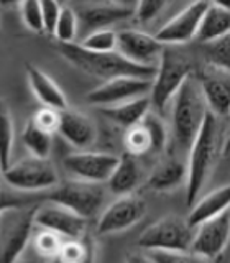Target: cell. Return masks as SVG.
I'll return each mask as SVG.
<instances>
[{
	"instance_id": "1",
	"label": "cell",
	"mask_w": 230,
	"mask_h": 263,
	"mask_svg": "<svg viewBox=\"0 0 230 263\" xmlns=\"http://www.w3.org/2000/svg\"><path fill=\"white\" fill-rule=\"evenodd\" d=\"M224 127L217 115L207 114L202 128L197 134L189 150L187 181H186V204L193 205L201 197L202 187L207 183L219 156H224Z\"/></svg>"
},
{
	"instance_id": "2",
	"label": "cell",
	"mask_w": 230,
	"mask_h": 263,
	"mask_svg": "<svg viewBox=\"0 0 230 263\" xmlns=\"http://www.w3.org/2000/svg\"><path fill=\"white\" fill-rule=\"evenodd\" d=\"M66 61L76 69L104 81H110L115 78H143L153 79L156 68L138 66L125 60L119 51L113 53H92L82 48L79 43H68L56 46Z\"/></svg>"
},
{
	"instance_id": "3",
	"label": "cell",
	"mask_w": 230,
	"mask_h": 263,
	"mask_svg": "<svg viewBox=\"0 0 230 263\" xmlns=\"http://www.w3.org/2000/svg\"><path fill=\"white\" fill-rule=\"evenodd\" d=\"M209 114L201 84L194 78H189L179 89L172 104V138L179 150L189 152L194 140L202 128V123Z\"/></svg>"
},
{
	"instance_id": "4",
	"label": "cell",
	"mask_w": 230,
	"mask_h": 263,
	"mask_svg": "<svg viewBox=\"0 0 230 263\" xmlns=\"http://www.w3.org/2000/svg\"><path fill=\"white\" fill-rule=\"evenodd\" d=\"M193 63L183 53L175 49V46H164L161 58L156 66V72L151 79L150 101L160 114L169 105L176 97L184 82L193 78Z\"/></svg>"
},
{
	"instance_id": "5",
	"label": "cell",
	"mask_w": 230,
	"mask_h": 263,
	"mask_svg": "<svg viewBox=\"0 0 230 263\" xmlns=\"http://www.w3.org/2000/svg\"><path fill=\"white\" fill-rule=\"evenodd\" d=\"M194 229L184 217H161L140 234L137 245L148 252H187L191 250Z\"/></svg>"
},
{
	"instance_id": "6",
	"label": "cell",
	"mask_w": 230,
	"mask_h": 263,
	"mask_svg": "<svg viewBox=\"0 0 230 263\" xmlns=\"http://www.w3.org/2000/svg\"><path fill=\"white\" fill-rule=\"evenodd\" d=\"M38 204L8 211L0 219V263H16L30 243Z\"/></svg>"
},
{
	"instance_id": "7",
	"label": "cell",
	"mask_w": 230,
	"mask_h": 263,
	"mask_svg": "<svg viewBox=\"0 0 230 263\" xmlns=\"http://www.w3.org/2000/svg\"><path fill=\"white\" fill-rule=\"evenodd\" d=\"M46 202H54L57 205L69 209L78 216L90 219L102 209L105 199V191L102 184L86 183L81 179L66 181L57 184L56 189L46 194Z\"/></svg>"
},
{
	"instance_id": "8",
	"label": "cell",
	"mask_w": 230,
	"mask_h": 263,
	"mask_svg": "<svg viewBox=\"0 0 230 263\" xmlns=\"http://www.w3.org/2000/svg\"><path fill=\"white\" fill-rule=\"evenodd\" d=\"M4 179L10 187L22 193L43 191L60 183V176L51 160H41L35 156L10 164V168L4 171Z\"/></svg>"
},
{
	"instance_id": "9",
	"label": "cell",
	"mask_w": 230,
	"mask_h": 263,
	"mask_svg": "<svg viewBox=\"0 0 230 263\" xmlns=\"http://www.w3.org/2000/svg\"><path fill=\"white\" fill-rule=\"evenodd\" d=\"M151 90V79L143 78H115L104 81L92 90H89L86 101L90 105H97L101 109L115 107L133 101L138 97H145Z\"/></svg>"
},
{
	"instance_id": "10",
	"label": "cell",
	"mask_w": 230,
	"mask_h": 263,
	"mask_svg": "<svg viewBox=\"0 0 230 263\" xmlns=\"http://www.w3.org/2000/svg\"><path fill=\"white\" fill-rule=\"evenodd\" d=\"M119 163V156L102 152H76L64 156L63 166L71 175L86 183H107Z\"/></svg>"
},
{
	"instance_id": "11",
	"label": "cell",
	"mask_w": 230,
	"mask_h": 263,
	"mask_svg": "<svg viewBox=\"0 0 230 263\" xmlns=\"http://www.w3.org/2000/svg\"><path fill=\"white\" fill-rule=\"evenodd\" d=\"M146 216V202L138 196H122L107 208L97 220L99 235H113L128 230Z\"/></svg>"
},
{
	"instance_id": "12",
	"label": "cell",
	"mask_w": 230,
	"mask_h": 263,
	"mask_svg": "<svg viewBox=\"0 0 230 263\" xmlns=\"http://www.w3.org/2000/svg\"><path fill=\"white\" fill-rule=\"evenodd\" d=\"M117 51L130 63L146 68H156L164 49L156 36L142 30L125 28L117 31Z\"/></svg>"
},
{
	"instance_id": "13",
	"label": "cell",
	"mask_w": 230,
	"mask_h": 263,
	"mask_svg": "<svg viewBox=\"0 0 230 263\" xmlns=\"http://www.w3.org/2000/svg\"><path fill=\"white\" fill-rule=\"evenodd\" d=\"M209 7V2H193L186 5L179 13L169 18L156 31V40L164 46L183 45L197 36L202 16Z\"/></svg>"
},
{
	"instance_id": "14",
	"label": "cell",
	"mask_w": 230,
	"mask_h": 263,
	"mask_svg": "<svg viewBox=\"0 0 230 263\" xmlns=\"http://www.w3.org/2000/svg\"><path fill=\"white\" fill-rule=\"evenodd\" d=\"M230 242V214L210 219L194 229L191 252L207 261L219 258Z\"/></svg>"
},
{
	"instance_id": "15",
	"label": "cell",
	"mask_w": 230,
	"mask_h": 263,
	"mask_svg": "<svg viewBox=\"0 0 230 263\" xmlns=\"http://www.w3.org/2000/svg\"><path fill=\"white\" fill-rule=\"evenodd\" d=\"M35 226L43 230H51L63 238L79 240L87 230V219L71 212L63 205L46 202L43 205L38 204L35 212Z\"/></svg>"
},
{
	"instance_id": "16",
	"label": "cell",
	"mask_w": 230,
	"mask_h": 263,
	"mask_svg": "<svg viewBox=\"0 0 230 263\" xmlns=\"http://www.w3.org/2000/svg\"><path fill=\"white\" fill-rule=\"evenodd\" d=\"M72 8L78 13L79 25L89 33L105 30L119 22L128 20L135 13V4L125 2H86Z\"/></svg>"
},
{
	"instance_id": "17",
	"label": "cell",
	"mask_w": 230,
	"mask_h": 263,
	"mask_svg": "<svg viewBox=\"0 0 230 263\" xmlns=\"http://www.w3.org/2000/svg\"><path fill=\"white\" fill-rule=\"evenodd\" d=\"M57 132L66 142L74 148H79V150H86L87 146L95 142L97 137L94 122L82 112L71 109L60 112V128H57Z\"/></svg>"
},
{
	"instance_id": "18",
	"label": "cell",
	"mask_w": 230,
	"mask_h": 263,
	"mask_svg": "<svg viewBox=\"0 0 230 263\" xmlns=\"http://www.w3.org/2000/svg\"><path fill=\"white\" fill-rule=\"evenodd\" d=\"M187 163L179 158H166L156 164L151 175L145 179L143 187L151 193H169L172 189L186 184Z\"/></svg>"
},
{
	"instance_id": "19",
	"label": "cell",
	"mask_w": 230,
	"mask_h": 263,
	"mask_svg": "<svg viewBox=\"0 0 230 263\" xmlns=\"http://www.w3.org/2000/svg\"><path fill=\"white\" fill-rule=\"evenodd\" d=\"M230 209V184H224L205 196L199 197L194 204L189 216L186 217L187 224L193 229L204 224L210 219H216Z\"/></svg>"
},
{
	"instance_id": "20",
	"label": "cell",
	"mask_w": 230,
	"mask_h": 263,
	"mask_svg": "<svg viewBox=\"0 0 230 263\" xmlns=\"http://www.w3.org/2000/svg\"><path fill=\"white\" fill-rule=\"evenodd\" d=\"M25 71H27L31 92L35 94V97L41 104L57 112H63L68 109V99H66L61 87L57 86L45 71H41L31 63H27Z\"/></svg>"
},
{
	"instance_id": "21",
	"label": "cell",
	"mask_w": 230,
	"mask_h": 263,
	"mask_svg": "<svg viewBox=\"0 0 230 263\" xmlns=\"http://www.w3.org/2000/svg\"><path fill=\"white\" fill-rule=\"evenodd\" d=\"M142 179L143 173L137 161V156L125 152L119 156V163L107 181V187L115 196H128L131 191H135L138 184H142Z\"/></svg>"
},
{
	"instance_id": "22",
	"label": "cell",
	"mask_w": 230,
	"mask_h": 263,
	"mask_svg": "<svg viewBox=\"0 0 230 263\" xmlns=\"http://www.w3.org/2000/svg\"><path fill=\"white\" fill-rule=\"evenodd\" d=\"M227 76L224 72L210 74L199 82L209 112L217 117L228 115L230 109V79Z\"/></svg>"
},
{
	"instance_id": "23",
	"label": "cell",
	"mask_w": 230,
	"mask_h": 263,
	"mask_svg": "<svg viewBox=\"0 0 230 263\" xmlns=\"http://www.w3.org/2000/svg\"><path fill=\"white\" fill-rule=\"evenodd\" d=\"M150 109H151V101L150 97L145 96V97L133 99V101H128L125 104L101 109V114L110 122H113L115 125L128 130L135 125H140L146 115L150 114Z\"/></svg>"
},
{
	"instance_id": "24",
	"label": "cell",
	"mask_w": 230,
	"mask_h": 263,
	"mask_svg": "<svg viewBox=\"0 0 230 263\" xmlns=\"http://www.w3.org/2000/svg\"><path fill=\"white\" fill-rule=\"evenodd\" d=\"M227 35H230V12L220 7L217 2H209L196 40L205 45Z\"/></svg>"
},
{
	"instance_id": "25",
	"label": "cell",
	"mask_w": 230,
	"mask_h": 263,
	"mask_svg": "<svg viewBox=\"0 0 230 263\" xmlns=\"http://www.w3.org/2000/svg\"><path fill=\"white\" fill-rule=\"evenodd\" d=\"M22 142L25 148L31 153V156L41 160H49L53 148L51 134H48L43 128H40L33 119H30L22 130Z\"/></svg>"
},
{
	"instance_id": "26",
	"label": "cell",
	"mask_w": 230,
	"mask_h": 263,
	"mask_svg": "<svg viewBox=\"0 0 230 263\" xmlns=\"http://www.w3.org/2000/svg\"><path fill=\"white\" fill-rule=\"evenodd\" d=\"M13 148V120L5 101L0 99V170L10 168V156Z\"/></svg>"
},
{
	"instance_id": "27",
	"label": "cell",
	"mask_w": 230,
	"mask_h": 263,
	"mask_svg": "<svg viewBox=\"0 0 230 263\" xmlns=\"http://www.w3.org/2000/svg\"><path fill=\"white\" fill-rule=\"evenodd\" d=\"M204 60L217 72L230 76V35L202 45Z\"/></svg>"
},
{
	"instance_id": "28",
	"label": "cell",
	"mask_w": 230,
	"mask_h": 263,
	"mask_svg": "<svg viewBox=\"0 0 230 263\" xmlns=\"http://www.w3.org/2000/svg\"><path fill=\"white\" fill-rule=\"evenodd\" d=\"M117 31L112 28L90 31L81 41V46L92 53H113L117 51Z\"/></svg>"
},
{
	"instance_id": "29",
	"label": "cell",
	"mask_w": 230,
	"mask_h": 263,
	"mask_svg": "<svg viewBox=\"0 0 230 263\" xmlns=\"http://www.w3.org/2000/svg\"><path fill=\"white\" fill-rule=\"evenodd\" d=\"M78 28H79V18H78L76 10L69 5H63L60 20L56 23V30L53 36L57 40V43H61V45L76 43L74 40L78 36Z\"/></svg>"
},
{
	"instance_id": "30",
	"label": "cell",
	"mask_w": 230,
	"mask_h": 263,
	"mask_svg": "<svg viewBox=\"0 0 230 263\" xmlns=\"http://www.w3.org/2000/svg\"><path fill=\"white\" fill-rule=\"evenodd\" d=\"M63 237L57 235L51 230H41L40 234H36L35 240H33V249L35 252L46 260L60 257V252L63 249Z\"/></svg>"
},
{
	"instance_id": "31",
	"label": "cell",
	"mask_w": 230,
	"mask_h": 263,
	"mask_svg": "<svg viewBox=\"0 0 230 263\" xmlns=\"http://www.w3.org/2000/svg\"><path fill=\"white\" fill-rule=\"evenodd\" d=\"M142 125L146 128L148 134H150V138H151V152L153 153L163 152L164 146H166L168 130H166V125H164V122L161 120L160 115L150 112L143 119Z\"/></svg>"
},
{
	"instance_id": "32",
	"label": "cell",
	"mask_w": 230,
	"mask_h": 263,
	"mask_svg": "<svg viewBox=\"0 0 230 263\" xmlns=\"http://www.w3.org/2000/svg\"><path fill=\"white\" fill-rule=\"evenodd\" d=\"M125 148L127 153L138 156V155H145L148 152H151V138L150 134L146 132V128L140 123L127 130L125 134Z\"/></svg>"
},
{
	"instance_id": "33",
	"label": "cell",
	"mask_w": 230,
	"mask_h": 263,
	"mask_svg": "<svg viewBox=\"0 0 230 263\" xmlns=\"http://www.w3.org/2000/svg\"><path fill=\"white\" fill-rule=\"evenodd\" d=\"M22 20L25 27L35 33H45L43 27V13H41V2L36 0H25L18 5Z\"/></svg>"
},
{
	"instance_id": "34",
	"label": "cell",
	"mask_w": 230,
	"mask_h": 263,
	"mask_svg": "<svg viewBox=\"0 0 230 263\" xmlns=\"http://www.w3.org/2000/svg\"><path fill=\"white\" fill-rule=\"evenodd\" d=\"M155 263H209L199 255L187 252H150L148 253Z\"/></svg>"
},
{
	"instance_id": "35",
	"label": "cell",
	"mask_w": 230,
	"mask_h": 263,
	"mask_svg": "<svg viewBox=\"0 0 230 263\" xmlns=\"http://www.w3.org/2000/svg\"><path fill=\"white\" fill-rule=\"evenodd\" d=\"M166 7L168 4L163 2V0H142V2L135 4L133 16L138 23H148L155 20Z\"/></svg>"
},
{
	"instance_id": "36",
	"label": "cell",
	"mask_w": 230,
	"mask_h": 263,
	"mask_svg": "<svg viewBox=\"0 0 230 263\" xmlns=\"http://www.w3.org/2000/svg\"><path fill=\"white\" fill-rule=\"evenodd\" d=\"M35 204H38V202L33 201V197L13 194V193H5L0 189V219H2L4 214H7L8 211L25 209V208H30V205H35Z\"/></svg>"
},
{
	"instance_id": "37",
	"label": "cell",
	"mask_w": 230,
	"mask_h": 263,
	"mask_svg": "<svg viewBox=\"0 0 230 263\" xmlns=\"http://www.w3.org/2000/svg\"><path fill=\"white\" fill-rule=\"evenodd\" d=\"M90 240H69L63 243V249L60 252V258H63L66 263H79L81 260H84L86 253L89 250Z\"/></svg>"
},
{
	"instance_id": "38",
	"label": "cell",
	"mask_w": 230,
	"mask_h": 263,
	"mask_svg": "<svg viewBox=\"0 0 230 263\" xmlns=\"http://www.w3.org/2000/svg\"><path fill=\"white\" fill-rule=\"evenodd\" d=\"M31 119L40 128H43L45 132H48V134H51V135L60 128V112L54 109H49V107L40 109Z\"/></svg>"
},
{
	"instance_id": "39",
	"label": "cell",
	"mask_w": 230,
	"mask_h": 263,
	"mask_svg": "<svg viewBox=\"0 0 230 263\" xmlns=\"http://www.w3.org/2000/svg\"><path fill=\"white\" fill-rule=\"evenodd\" d=\"M63 5L53 0H46V2H41V13H43V27L46 35H54L56 30V23L60 20V13H61Z\"/></svg>"
},
{
	"instance_id": "40",
	"label": "cell",
	"mask_w": 230,
	"mask_h": 263,
	"mask_svg": "<svg viewBox=\"0 0 230 263\" xmlns=\"http://www.w3.org/2000/svg\"><path fill=\"white\" fill-rule=\"evenodd\" d=\"M127 263H155L148 255L143 253H130L127 257Z\"/></svg>"
},
{
	"instance_id": "41",
	"label": "cell",
	"mask_w": 230,
	"mask_h": 263,
	"mask_svg": "<svg viewBox=\"0 0 230 263\" xmlns=\"http://www.w3.org/2000/svg\"><path fill=\"white\" fill-rule=\"evenodd\" d=\"M79 263H94V247H92V243L89 245V250L86 253L84 260H81Z\"/></svg>"
},
{
	"instance_id": "42",
	"label": "cell",
	"mask_w": 230,
	"mask_h": 263,
	"mask_svg": "<svg viewBox=\"0 0 230 263\" xmlns=\"http://www.w3.org/2000/svg\"><path fill=\"white\" fill-rule=\"evenodd\" d=\"M230 153V128L227 132V137H225V142H224V158Z\"/></svg>"
},
{
	"instance_id": "43",
	"label": "cell",
	"mask_w": 230,
	"mask_h": 263,
	"mask_svg": "<svg viewBox=\"0 0 230 263\" xmlns=\"http://www.w3.org/2000/svg\"><path fill=\"white\" fill-rule=\"evenodd\" d=\"M16 263H40V261L36 258H31V257H27V255H22Z\"/></svg>"
},
{
	"instance_id": "44",
	"label": "cell",
	"mask_w": 230,
	"mask_h": 263,
	"mask_svg": "<svg viewBox=\"0 0 230 263\" xmlns=\"http://www.w3.org/2000/svg\"><path fill=\"white\" fill-rule=\"evenodd\" d=\"M48 263H66V261L63 258H60V257H54V258H49Z\"/></svg>"
},
{
	"instance_id": "45",
	"label": "cell",
	"mask_w": 230,
	"mask_h": 263,
	"mask_svg": "<svg viewBox=\"0 0 230 263\" xmlns=\"http://www.w3.org/2000/svg\"><path fill=\"white\" fill-rule=\"evenodd\" d=\"M2 179H4V171L0 170V186H2Z\"/></svg>"
},
{
	"instance_id": "46",
	"label": "cell",
	"mask_w": 230,
	"mask_h": 263,
	"mask_svg": "<svg viewBox=\"0 0 230 263\" xmlns=\"http://www.w3.org/2000/svg\"><path fill=\"white\" fill-rule=\"evenodd\" d=\"M0 30H2V28H0Z\"/></svg>"
}]
</instances>
